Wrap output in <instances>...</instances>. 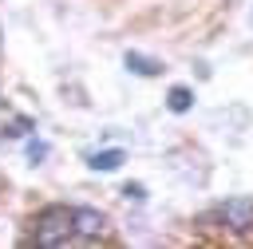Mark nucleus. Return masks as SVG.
Listing matches in <instances>:
<instances>
[{
	"label": "nucleus",
	"instance_id": "f257e3e1",
	"mask_svg": "<svg viewBox=\"0 0 253 249\" xmlns=\"http://www.w3.org/2000/svg\"><path fill=\"white\" fill-rule=\"evenodd\" d=\"M71 237V209L67 206H43L32 221V241L36 245H67Z\"/></svg>",
	"mask_w": 253,
	"mask_h": 249
},
{
	"label": "nucleus",
	"instance_id": "f03ea898",
	"mask_svg": "<svg viewBox=\"0 0 253 249\" xmlns=\"http://www.w3.org/2000/svg\"><path fill=\"white\" fill-rule=\"evenodd\" d=\"M103 229H107V217H103L99 209H91V206H71V233H75V237L95 241V237H103Z\"/></svg>",
	"mask_w": 253,
	"mask_h": 249
},
{
	"label": "nucleus",
	"instance_id": "7ed1b4c3",
	"mask_svg": "<svg viewBox=\"0 0 253 249\" xmlns=\"http://www.w3.org/2000/svg\"><path fill=\"white\" fill-rule=\"evenodd\" d=\"M217 217H221L229 229L245 233V229L253 225V198H229V202H221V206H217Z\"/></svg>",
	"mask_w": 253,
	"mask_h": 249
},
{
	"label": "nucleus",
	"instance_id": "20e7f679",
	"mask_svg": "<svg viewBox=\"0 0 253 249\" xmlns=\"http://www.w3.org/2000/svg\"><path fill=\"white\" fill-rule=\"evenodd\" d=\"M126 67H130L134 75H158V71H162V63H158V59L138 55V51H126Z\"/></svg>",
	"mask_w": 253,
	"mask_h": 249
},
{
	"label": "nucleus",
	"instance_id": "39448f33",
	"mask_svg": "<svg viewBox=\"0 0 253 249\" xmlns=\"http://www.w3.org/2000/svg\"><path fill=\"white\" fill-rule=\"evenodd\" d=\"M166 107H170L174 115L190 111V107H194V91H190V87H170V95H166Z\"/></svg>",
	"mask_w": 253,
	"mask_h": 249
},
{
	"label": "nucleus",
	"instance_id": "423d86ee",
	"mask_svg": "<svg viewBox=\"0 0 253 249\" xmlns=\"http://www.w3.org/2000/svg\"><path fill=\"white\" fill-rule=\"evenodd\" d=\"M123 166V150H99L91 154V170H119Z\"/></svg>",
	"mask_w": 253,
	"mask_h": 249
},
{
	"label": "nucleus",
	"instance_id": "0eeeda50",
	"mask_svg": "<svg viewBox=\"0 0 253 249\" xmlns=\"http://www.w3.org/2000/svg\"><path fill=\"white\" fill-rule=\"evenodd\" d=\"M123 194H126V198H134V202H142V198H146V190H142L138 182H126V186H123Z\"/></svg>",
	"mask_w": 253,
	"mask_h": 249
},
{
	"label": "nucleus",
	"instance_id": "6e6552de",
	"mask_svg": "<svg viewBox=\"0 0 253 249\" xmlns=\"http://www.w3.org/2000/svg\"><path fill=\"white\" fill-rule=\"evenodd\" d=\"M43 154H47V146H43V142H28V158H32V162H40Z\"/></svg>",
	"mask_w": 253,
	"mask_h": 249
}]
</instances>
